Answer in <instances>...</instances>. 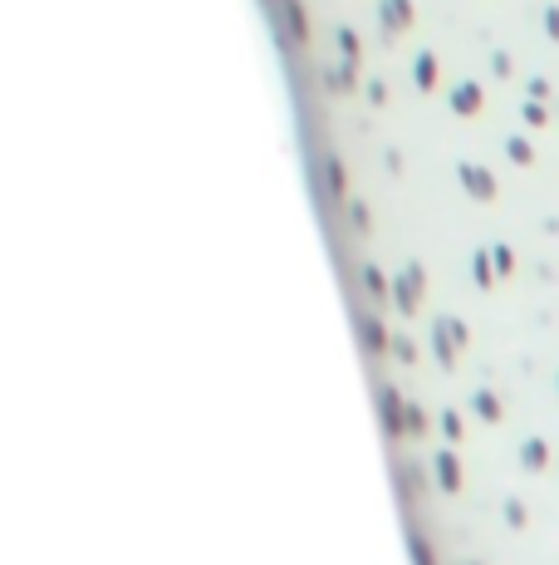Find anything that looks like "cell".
Here are the masks:
<instances>
[{"mask_svg":"<svg viewBox=\"0 0 559 565\" xmlns=\"http://www.w3.org/2000/svg\"><path fill=\"white\" fill-rule=\"evenodd\" d=\"M324 79H329V89H338V94H353V89H359V65L338 59V65L324 69Z\"/></svg>","mask_w":559,"mask_h":565,"instance_id":"ba28073f","label":"cell"},{"mask_svg":"<svg viewBox=\"0 0 559 565\" xmlns=\"http://www.w3.org/2000/svg\"><path fill=\"white\" fill-rule=\"evenodd\" d=\"M491 256H496V276H510V271H516V251H510V246H491Z\"/></svg>","mask_w":559,"mask_h":565,"instance_id":"d6986e66","label":"cell"},{"mask_svg":"<svg viewBox=\"0 0 559 565\" xmlns=\"http://www.w3.org/2000/svg\"><path fill=\"white\" fill-rule=\"evenodd\" d=\"M408 433H427V413H423V408H408Z\"/></svg>","mask_w":559,"mask_h":565,"instance_id":"d4e9b609","label":"cell"},{"mask_svg":"<svg viewBox=\"0 0 559 565\" xmlns=\"http://www.w3.org/2000/svg\"><path fill=\"white\" fill-rule=\"evenodd\" d=\"M432 472H437V482H442V491H456V487H462V462H456V452H437V458H432Z\"/></svg>","mask_w":559,"mask_h":565,"instance_id":"52a82bcc","label":"cell"},{"mask_svg":"<svg viewBox=\"0 0 559 565\" xmlns=\"http://www.w3.org/2000/svg\"><path fill=\"white\" fill-rule=\"evenodd\" d=\"M442 433L446 437H462V413H442Z\"/></svg>","mask_w":559,"mask_h":565,"instance_id":"484cf974","label":"cell"},{"mask_svg":"<svg viewBox=\"0 0 559 565\" xmlns=\"http://www.w3.org/2000/svg\"><path fill=\"white\" fill-rule=\"evenodd\" d=\"M378 20H383V30H388V40H392V35L417 25V11H412V0H378Z\"/></svg>","mask_w":559,"mask_h":565,"instance_id":"3957f363","label":"cell"},{"mask_svg":"<svg viewBox=\"0 0 559 565\" xmlns=\"http://www.w3.org/2000/svg\"><path fill=\"white\" fill-rule=\"evenodd\" d=\"M359 276H363V286H369V295H373V300H392L388 276H383V271L373 266V261H363V271H359Z\"/></svg>","mask_w":559,"mask_h":565,"instance_id":"7c38bea8","label":"cell"},{"mask_svg":"<svg viewBox=\"0 0 559 565\" xmlns=\"http://www.w3.org/2000/svg\"><path fill=\"white\" fill-rule=\"evenodd\" d=\"M423 290H427V271H423V261H408V266L392 276V300H398L402 315H412V310H417Z\"/></svg>","mask_w":559,"mask_h":565,"instance_id":"6da1fadb","label":"cell"},{"mask_svg":"<svg viewBox=\"0 0 559 565\" xmlns=\"http://www.w3.org/2000/svg\"><path fill=\"white\" fill-rule=\"evenodd\" d=\"M363 94H369V104H388V84H383V79H369V84H363Z\"/></svg>","mask_w":559,"mask_h":565,"instance_id":"ffe728a7","label":"cell"},{"mask_svg":"<svg viewBox=\"0 0 559 565\" xmlns=\"http://www.w3.org/2000/svg\"><path fill=\"white\" fill-rule=\"evenodd\" d=\"M334 44H338V59H348V65H359V59H363V40L353 35V25H338Z\"/></svg>","mask_w":559,"mask_h":565,"instance_id":"9c48e42d","label":"cell"},{"mask_svg":"<svg viewBox=\"0 0 559 565\" xmlns=\"http://www.w3.org/2000/svg\"><path fill=\"white\" fill-rule=\"evenodd\" d=\"M437 79H442V59H437L432 50H423L412 59V89H417V94H432Z\"/></svg>","mask_w":559,"mask_h":565,"instance_id":"5b68a950","label":"cell"},{"mask_svg":"<svg viewBox=\"0 0 559 565\" xmlns=\"http://www.w3.org/2000/svg\"><path fill=\"white\" fill-rule=\"evenodd\" d=\"M456 182L471 202H496V172L481 162H456Z\"/></svg>","mask_w":559,"mask_h":565,"instance_id":"7a4b0ae2","label":"cell"},{"mask_svg":"<svg viewBox=\"0 0 559 565\" xmlns=\"http://www.w3.org/2000/svg\"><path fill=\"white\" fill-rule=\"evenodd\" d=\"M491 75H496V79H510V54H506V50L491 54Z\"/></svg>","mask_w":559,"mask_h":565,"instance_id":"7402d4cb","label":"cell"},{"mask_svg":"<svg viewBox=\"0 0 559 565\" xmlns=\"http://www.w3.org/2000/svg\"><path fill=\"white\" fill-rule=\"evenodd\" d=\"M471 276H476V286H491V280H496V256H491V251H476Z\"/></svg>","mask_w":559,"mask_h":565,"instance_id":"e0dca14e","label":"cell"},{"mask_svg":"<svg viewBox=\"0 0 559 565\" xmlns=\"http://www.w3.org/2000/svg\"><path fill=\"white\" fill-rule=\"evenodd\" d=\"M392 354H398L402 364H412V354H417V349H412V340H402V334H392Z\"/></svg>","mask_w":559,"mask_h":565,"instance_id":"cb8c5ba5","label":"cell"},{"mask_svg":"<svg viewBox=\"0 0 559 565\" xmlns=\"http://www.w3.org/2000/svg\"><path fill=\"white\" fill-rule=\"evenodd\" d=\"M506 158L516 162V168H530V162H535V143H530L525 133H510V138H506Z\"/></svg>","mask_w":559,"mask_h":565,"instance_id":"30bf717a","label":"cell"},{"mask_svg":"<svg viewBox=\"0 0 559 565\" xmlns=\"http://www.w3.org/2000/svg\"><path fill=\"white\" fill-rule=\"evenodd\" d=\"M471 408L485 418V423H496V418H501V398L491 394V388H476V394H471Z\"/></svg>","mask_w":559,"mask_h":565,"instance_id":"5bb4252c","label":"cell"},{"mask_svg":"<svg viewBox=\"0 0 559 565\" xmlns=\"http://www.w3.org/2000/svg\"><path fill=\"white\" fill-rule=\"evenodd\" d=\"M525 94L545 104V98H549V79H545V75H535V79H530V84H525Z\"/></svg>","mask_w":559,"mask_h":565,"instance_id":"603a6c76","label":"cell"},{"mask_svg":"<svg viewBox=\"0 0 559 565\" xmlns=\"http://www.w3.org/2000/svg\"><path fill=\"white\" fill-rule=\"evenodd\" d=\"M270 5L280 11V20H285L290 40H295V44H309V15H305V5H299V0H270Z\"/></svg>","mask_w":559,"mask_h":565,"instance_id":"277c9868","label":"cell"},{"mask_svg":"<svg viewBox=\"0 0 559 565\" xmlns=\"http://www.w3.org/2000/svg\"><path fill=\"white\" fill-rule=\"evenodd\" d=\"M324 177H329V192L334 197H348V172H344V158H338V153L324 158Z\"/></svg>","mask_w":559,"mask_h":565,"instance_id":"8fae6325","label":"cell"},{"mask_svg":"<svg viewBox=\"0 0 559 565\" xmlns=\"http://www.w3.org/2000/svg\"><path fill=\"white\" fill-rule=\"evenodd\" d=\"M432 334H442V340H446V344H456V349H462V344H466V325L456 320V315H437Z\"/></svg>","mask_w":559,"mask_h":565,"instance_id":"4fadbf2b","label":"cell"},{"mask_svg":"<svg viewBox=\"0 0 559 565\" xmlns=\"http://www.w3.org/2000/svg\"><path fill=\"white\" fill-rule=\"evenodd\" d=\"M359 330H363V344H369V349H388V334H383V325L373 320V315H359Z\"/></svg>","mask_w":559,"mask_h":565,"instance_id":"ac0fdd59","label":"cell"},{"mask_svg":"<svg viewBox=\"0 0 559 565\" xmlns=\"http://www.w3.org/2000/svg\"><path fill=\"white\" fill-rule=\"evenodd\" d=\"M520 458H525V467H530V472H540V467L549 462V443H545V437H530L525 448H520Z\"/></svg>","mask_w":559,"mask_h":565,"instance_id":"9a60e30c","label":"cell"},{"mask_svg":"<svg viewBox=\"0 0 559 565\" xmlns=\"http://www.w3.org/2000/svg\"><path fill=\"white\" fill-rule=\"evenodd\" d=\"M348 222H353V226H359V231H369V207H363V202H348Z\"/></svg>","mask_w":559,"mask_h":565,"instance_id":"44dd1931","label":"cell"},{"mask_svg":"<svg viewBox=\"0 0 559 565\" xmlns=\"http://www.w3.org/2000/svg\"><path fill=\"white\" fill-rule=\"evenodd\" d=\"M545 35H549V40H559V5H549V11H545Z\"/></svg>","mask_w":559,"mask_h":565,"instance_id":"4316f807","label":"cell"},{"mask_svg":"<svg viewBox=\"0 0 559 565\" xmlns=\"http://www.w3.org/2000/svg\"><path fill=\"white\" fill-rule=\"evenodd\" d=\"M520 118H525V129H549V104L525 98V104H520Z\"/></svg>","mask_w":559,"mask_h":565,"instance_id":"2e32d148","label":"cell"},{"mask_svg":"<svg viewBox=\"0 0 559 565\" xmlns=\"http://www.w3.org/2000/svg\"><path fill=\"white\" fill-rule=\"evenodd\" d=\"M481 84H476V79H462V84H456L452 89V114L456 118H476V114H481Z\"/></svg>","mask_w":559,"mask_h":565,"instance_id":"8992f818","label":"cell"}]
</instances>
